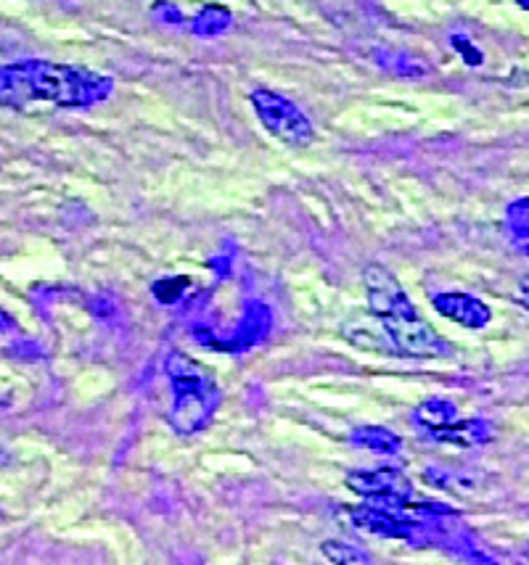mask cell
<instances>
[{
    "label": "cell",
    "instance_id": "obj_1",
    "mask_svg": "<svg viewBox=\"0 0 529 565\" xmlns=\"http://www.w3.org/2000/svg\"><path fill=\"white\" fill-rule=\"evenodd\" d=\"M109 74L85 66L56 64L45 58H24L0 66V109L30 111L38 106L53 109H91L112 98Z\"/></svg>",
    "mask_w": 529,
    "mask_h": 565
},
{
    "label": "cell",
    "instance_id": "obj_2",
    "mask_svg": "<svg viewBox=\"0 0 529 565\" xmlns=\"http://www.w3.org/2000/svg\"><path fill=\"white\" fill-rule=\"evenodd\" d=\"M363 286L371 315L379 320L394 354L416 356V360H437V356L453 354V347L421 318L416 305L408 299L405 288L387 267L368 265L363 270Z\"/></svg>",
    "mask_w": 529,
    "mask_h": 565
},
{
    "label": "cell",
    "instance_id": "obj_3",
    "mask_svg": "<svg viewBox=\"0 0 529 565\" xmlns=\"http://www.w3.org/2000/svg\"><path fill=\"white\" fill-rule=\"evenodd\" d=\"M165 373L172 388L170 426L178 436H193L210 426L223 405V392L202 362L186 352H167Z\"/></svg>",
    "mask_w": 529,
    "mask_h": 565
},
{
    "label": "cell",
    "instance_id": "obj_4",
    "mask_svg": "<svg viewBox=\"0 0 529 565\" xmlns=\"http://www.w3.org/2000/svg\"><path fill=\"white\" fill-rule=\"evenodd\" d=\"M250 100L260 125L284 146L305 148L316 140V127L292 98L281 96L271 87H254Z\"/></svg>",
    "mask_w": 529,
    "mask_h": 565
},
{
    "label": "cell",
    "instance_id": "obj_5",
    "mask_svg": "<svg viewBox=\"0 0 529 565\" xmlns=\"http://www.w3.org/2000/svg\"><path fill=\"white\" fill-rule=\"evenodd\" d=\"M347 489L363 500H392V497H416L413 483L403 470L377 468V470H352L347 473Z\"/></svg>",
    "mask_w": 529,
    "mask_h": 565
},
{
    "label": "cell",
    "instance_id": "obj_6",
    "mask_svg": "<svg viewBox=\"0 0 529 565\" xmlns=\"http://www.w3.org/2000/svg\"><path fill=\"white\" fill-rule=\"evenodd\" d=\"M271 326H273L271 307L263 305V301H246L244 315H241L236 331L223 341H214L212 349H220V352H231V354L250 352L252 347H257L260 341L265 339L267 331H271Z\"/></svg>",
    "mask_w": 529,
    "mask_h": 565
},
{
    "label": "cell",
    "instance_id": "obj_7",
    "mask_svg": "<svg viewBox=\"0 0 529 565\" xmlns=\"http://www.w3.org/2000/svg\"><path fill=\"white\" fill-rule=\"evenodd\" d=\"M432 307L437 309V315H442V318L455 322V326L461 328H468V331H482V328L493 320L490 307H487L485 301L461 291L434 294Z\"/></svg>",
    "mask_w": 529,
    "mask_h": 565
},
{
    "label": "cell",
    "instance_id": "obj_8",
    "mask_svg": "<svg viewBox=\"0 0 529 565\" xmlns=\"http://www.w3.org/2000/svg\"><path fill=\"white\" fill-rule=\"evenodd\" d=\"M458 420V409L447 399H426L413 409V426L424 430L432 441H440L442 434L453 428Z\"/></svg>",
    "mask_w": 529,
    "mask_h": 565
},
{
    "label": "cell",
    "instance_id": "obj_9",
    "mask_svg": "<svg viewBox=\"0 0 529 565\" xmlns=\"http://www.w3.org/2000/svg\"><path fill=\"white\" fill-rule=\"evenodd\" d=\"M350 441L355 444V447L368 449V452H377V455H387V457L400 455V449H403V441H400V436L394 434V430L384 428V426H360V428H355L350 434Z\"/></svg>",
    "mask_w": 529,
    "mask_h": 565
},
{
    "label": "cell",
    "instance_id": "obj_10",
    "mask_svg": "<svg viewBox=\"0 0 529 565\" xmlns=\"http://www.w3.org/2000/svg\"><path fill=\"white\" fill-rule=\"evenodd\" d=\"M377 64L384 72L394 74V77H403V79H421L429 74V64L421 62L419 56L405 51H392V49H381L377 51Z\"/></svg>",
    "mask_w": 529,
    "mask_h": 565
},
{
    "label": "cell",
    "instance_id": "obj_11",
    "mask_svg": "<svg viewBox=\"0 0 529 565\" xmlns=\"http://www.w3.org/2000/svg\"><path fill=\"white\" fill-rule=\"evenodd\" d=\"M233 24V13L220 3H207L202 11L193 13V19L189 22L191 35L197 38H218L223 32L231 30Z\"/></svg>",
    "mask_w": 529,
    "mask_h": 565
},
{
    "label": "cell",
    "instance_id": "obj_12",
    "mask_svg": "<svg viewBox=\"0 0 529 565\" xmlns=\"http://www.w3.org/2000/svg\"><path fill=\"white\" fill-rule=\"evenodd\" d=\"M189 286L191 278H186V275H172V278H162L154 282L151 291L162 305H176V301L183 299V294L189 291Z\"/></svg>",
    "mask_w": 529,
    "mask_h": 565
},
{
    "label": "cell",
    "instance_id": "obj_13",
    "mask_svg": "<svg viewBox=\"0 0 529 565\" xmlns=\"http://www.w3.org/2000/svg\"><path fill=\"white\" fill-rule=\"evenodd\" d=\"M320 553H324L331 563H358V565L371 563V555H368L366 550L352 547V544H347V542H337V540H334V542H326L324 547H320Z\"/></svg>",
    "mask_w": 529,
    "mask_h": 565
},
{
    "label": "cell",
    "instance_id": "obj_14",
    "mask_svg": "<svg viewBox=\"0 0 529 565\" xmlns=\"http://www.w3.org/2000/svg\"><path fill=\"white\" fill-rule=\"evenodd\" d=\"M506 222L514 233L519 235L521 241L529 238V196L527 199H517L508 204L506 210Z\"/></svg>",
    "mask_w": 529,
    "mask_h": 565
},
{
    "label": "cell",
    "instance_id": "obj_15",
    "mask_svg": "<svg viewBox=\"0 0 529 565\" xmlns=\"http://www.w3.org/2000/svg\"><path fill=\"white\" fill-rule=\"evenodd\" d=\"M151 13L167 26H183L186 24L183 13H180L178 6L170 3V0H157V3L151 6Z\"/></svg>",
    "mask_w": 529,
    "mask_h": 565
},
{
    "label": "cell",
    "instance_id": "obj_16",
    "mask_svg": "<svg viewBox=\"0 0 529 565\" xmlns=\"http://www.w3.org/2000/svg\"><path fill=\"white\" fill-rule=\"evenodd\" d=\"M451 45L455 51L461 53V58H464V62L468 64V66H479L482 62H485V56H482V51L477 49V45L472 43V40H468L466 35H453L451 38Z\"/></svg>",
    "mask_w": 529,
    "mask_h": 565
},
{
    "label": "cell",
    "instance_id": "obj_17",
    "mask_svg": "<svg viewBox=\"0 0 529 565\" xmlns=\"http://www.w3.org/2000/svg\"><path fill=\"white\" fill-rule=\"evenodd\" d=\"M13 331H19L17 320H13L6 309H0V333H13Z\"/></svg>",
    "mask_w": 529,
    "mask_h": 565
},
{
    "label": "cell",
    "instance_id": "obj_18",
    "mask_svg": "<svg viewBox=\"0 0 529 565\" xmlns=\"http://www.w3.org/2000/svg\"><path fill=\"white\" fill-rule=\"evenodd\" d=\"M519 301H521V307H525L527 312H529V278L521 280V286H519Z\"/></svg>",
    "mask_w": 529,
    "mask_h": 565
},
{
    "label": "cell",
    "instance_id": "obj_19",
    "mask_svg": "<svg viewBox=\"0 0 529 565\" xmlns=\"http://www.w3.org/2000/svg\"><path fill=\"white\" fill-rule=\"evenodd\" d=\"M6 462H9V455H6L3 449H0V466H6Z\"/></svg>",
    "mask_w": 529,
    "mask_h": 565
},
{
    "label": "cell",
    "instance_id": "obj_20",
    "mask_svg": "<svg viewBox=\"0 0 529 565\" xmlns=\"http://www.w3.org/2000/svg\"><path fill=\"white\" fill-rule=\"evenodd\" d=\"M517 3H519L525 11H529V0H517Z\"/></svg>",
    "mask_w": 529,
    "mask_h": 565
}]
</instances>
